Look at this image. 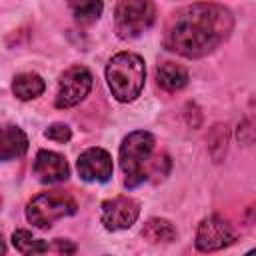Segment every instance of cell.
<instances>
[{
	"mask_svg": "<svg viewBox=\"0 0 256 256\" xmlns=\"http://www.w3.org/2000/svg\"><path fill=\"white\" fill-rule=\"evenodd\" d=\"M232 12L220 4L198 2L172 14L164 32V46L186 58H202L216 50L232 32Z\"/></svg>",
	"mask_w": 256,
	"mask_h": 256,
	"instance_id": "obj_1",
	"label": "cell"
},
{
	"mask_svg": "<svg viewBox=\"0 0 256 256\" xmlns=\"http://www.w3.org/2000/svg\"><path fill=\"white\" fill-rule=\"evenodd\" d=\"M156 140L146 130H136L128 134L120 144V168L124 172V186L128 190L146 182L152 174L164 178L170 170V160L166 154L154 158Z\"/></svg>",
	"mask_w": 256,
	"mask_h": 256,
	"instance_id": "obj_2",
	"label": "cell"
},
{
	"mask_svg": "<svg viewBox=\"0 0 256 256\" xmlns=\"http://www.w3.org/2000/svg\"><path fill=\"white\" fill-rule=\"evenodd\" d=\"M106 80L112 96L120 102H132L140 96L146 80V66L138 54L120 52L106 66Z\"/></svg>",
	"mask_w": 256,
	"mask_h": 256,
	"instance_id": "obj_3",
	"label": "cell"
},
{
	"mask_svg": "<svg viewBox=\"0 0 256 256\" xmlns=\"http://www.w3.org/2000/svg\"><path fill=\"white\" fill-rule=\"evenodd\" d=\"M78 204L70 194L64 192H42L34 196L26 206V218L32 226L46 230L56 220L72 216Z\"/></svg>",
	"mask_w": 256,
	"mask_h": 256,
	"instance_id": "obj_4",
	"label": "cell"
},
{
	"mask_svg": "<svg viewBox=\"0 0 256 256\" xmlns=\"http://www.w3.org/2000/svg\"><path fill=\"white\" fill-rule=\"evenodd\" d=\"M156 10L152 0H118L114 10V28L122 40L136 38L154 22Z\"/></svg>",
	"mask_w": 256,
	"mask_h": 256,
	"instance_id": "obj_5",
	"label": "cell"
},
{
	"mask_svg": "<svg viewBox=\"0 0 256 256\" xmlns=\"http://www.w3.org/2000/svg\"><path fill=\"white\" fill-rule=\"evenodd\" d=\"M92 88V74L84 66H72L68 68L58 82L56 92V106L58 108H72L80 104Z\"/></svg>",
	"mask_w": 256,
	"mask_h": 256,
	"instance_id": "obj_6",
	"label": "cell"
},
{
	"mask_svg": "<svg viewBox=\"0 0 256 256\" xmlns=\"http://www.w3.org/2000/svg\"><path fill=\"white\" fill-rule=\"evenodd\" d=\"M236 240L234 228L220 216H208L200 222L196 232V248L200 252H214L230 246Z\"/></svg>",
	"mask_w": 256,
	"mask_h": 256,
	"instance_id": "obj_7",
	"label": "cell"
},
{
	"mask_svg": "<svg viewBox=\"0 0 256 256\" xmlns=\"http://www.w3.org/2000/svg\"><path fill=\"white\" fill-rule=\"evenodd\" d=\"M140 214V204L130 196H116L112 200L102 202V224L106 230H126L130 228Z\"/></svg>",
	"mask_w": 256,
	"mask_h": 256,
	"instance_id": "obj_8",
	"label": "cell"
},
{
	"mask_svg": "<svg viewBox=\"0 0 256 256\" xmlns=\"http://www.w3.org/2000/svg\"><path fill=\"white\" fill-rule=\"evenodd\" d=\"M76 170L86 182H108L112 178V156L104 148H88L78 156Z\"/></svg>",
	"mask_w": 256,
	"mask_h": 256,
	"instance_id": "obj_9",
	"label": "cell"
},
{
	"mask_svg": "<svg viewBox=\"0 0 256 256\" xmlns=\"http://www.w3.org/2000/svg\"><path fill=\"white\" fill-rule=\"evenodd\" d=\"M34 176L42 184H58V182L68 180L70 168L64 156L52 150H40L34 158Z\"/></svg>",
	"mask_w": 256,
	"mask_h": 256,
	"instance_id": "obj_10",
	"label": "cell"
},
{
	"mask_svg": "<svg viewBox=\"0 0 256 256\" xmlns=\"http://www.w3.org/2000/svg\"><path fill=\"white\" fill-rule=\"evenodd\" d=\"M28 150V138L18 126H6L2 132V144H0V158L4 162L24 156Z\"/></svg>",
	"mask_w": 256,
	"mask_h": 256,
	"instance_id": "obj_11",
	"label": "cell"
},
{
	"mask_svg": "<svg viewBox=\"0 0 256 256\" xmlns=\"http://www.w3.org/2000/svg\"><path fill=\"white\" fill-rule=\"evenodd\" d=\"M156 78H158V84L168 90V92H176L180 88H184L188 84V70L176 62H164L158 66V72H156Z\"/></svg>",
	"mask_w": 256,
	"mask_h": 256,
	"instance_id": "obj_12",
	"label": "cell"
},
{
	"mask_svg": "<svg viewBox=\"0 0 256 256\" xmlns=\"http://www.w3.org/2000/svg\"><path fill=\"white\" fill-rule=\"evenodd\" d=\"M46 84L44 80L36 74V72H22L14 78L12 82V92L16 98L20 100H32V98H38L42 92H44Z\"/></svg>",
	"mask_w": 256,
	"mask_h": 256,
	"instance_id": "obj_13",
	"label": "cell"
},
{
	"mask_svg": "<svg viewBox=\"0 0 256 256\" xmlns=\"http://www.w3.org/2000/svg\"><path fill=\"white\" fill-rule=\"evenodd\" d=\"M142 236H144V240H148L152 244H160V242L166 244V242L176 240V228L164 218H152L144 224Z\"/></svg>",
	"mask_w": 256,
	"mask_h": 256,
	"instance_id": "obj_14",
	"label": "cell"
},
{
	"mask_svg": "<svg viewBox=\"0 0 256 256\" xmlns=\"http://www.w3.org/2000/svg\"><path fill=\"white\" fill-rule=\"evenodd\" d=\"M68 8L80 24H92L100 18L104 4L102 0H68Z\"/></svg>",
	"mask_w": 256,
	"mask_h": 256,
	"instance_id": "obj_15",
	"label": "cell"
},
{
	"mask_svg": "<svg viewBox=\"0 0 256 256\" xmlns=\"http://www.w3.org/2000/svg\"><path fill=\"white\" fill-rule=\"evenodd\" d=\"M12 244L20 254H42L50 250V244L34 238L28 230H16L12 234Z\"/></svg>",
	"mask_w": 256,
	"mask_h": 256,
	"instance_id": "obj_16",
	"label": "cell"
},
{
	"mask_svg": "<svg viewBox=\"0 0 256 256\" xmlns=\"http://www.w3.org/2000/svg\"><path fill=\"white\" fill-rule=\"evenodd\" d=\"M238 138L242 142H252L256 140V100H252V106L248 108L242 124L238 126Z\"/></svg>",
	"mask_w": 256,
	"mask_h": 256,
	"instance_id": "obj_17",
	"label": "cell"
},
{
	"mask_svg": "<svg viewBox=\"0 0 256 256\" xmlns=\"http://www.w3.org/2000/svg\"><path fill=\"white\" fill-rule=\"evenodd\" d=\"M44 136H46L48 140H52V142H58V144H66V142L72 138V130H70L66 124H60V122H56V124H52V126H48V128H46Z\"/></svg>",
	"mask_w": 256,
	"mask_h": 256,
	"instance_id": "obj_18",
	"label": "cell"
},
{
	"mask_svg": "<svg viewBox=\"0 0 256 256\" xmlns=\"http://www.w3.org/2000/svg\"><path fill=\"white\" fill-rule=\"evenodd\" d=\"M54 248H56L58 252H74V250H76L74 244H70L68 240H62V238H58V240L54 242Z\"/></svg>",
	"mask_w": 256,
	"mask_h": 256,
	"instance_id": "obj_19",
	"label": "cell"
},
{
	"mask_svg": "<svg viewBox=\"0 0 256 256\" xmlns=\"http://www.w3.org/2000/svg\"><path fill=\"white\" fill-rule=\"evenodd\" d=\"M250 254H256V248H252V250H250Z\"/></svg>",
	"mask_w": 256,
	"mask_h": 256,
	"instance_id": "obj_20",
	"label": "cell"
}]
</instances>
